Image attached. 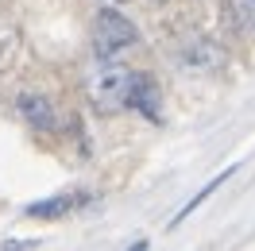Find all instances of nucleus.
<instances>
[{
  "mask_svg": "<svg viewBox=\"0 0 255 251\" xmlns=\"http://www.w3.org/2000/svg\"><path fill=\"white\" fill-rule=\"evenodd\" d=\"M139 43V31H135V23L124 16V12H116V8H101L93 19V54L101 62H109V58H120L124 50H131Z\"/></svg>",
  "mask_w": 255,
  "mask_h": 251,
  "instance_id": "f257e3e1",
  "label": "nucleus"
},
{
  "mask_svg": "<svg viewBox=\"0 0 255 251\" xmlns=\"http://www.w3.org/2000/svg\"><path fill=\"white\" fill-rule=\"evenodd\" d=\"M131 70L116 66V58L101 62V70L89 74V101H93L101 112H116L128 109V93H131Z\"/></svg>",
  "mask_w": 255,
  "mask_h": 251,
  "instance_id": "f03ea898",
  "label": "nucleus"
},
{
  "mask_svg": "<svg viewBox=\"0 0 255 251\" xmlns=\"http://www.w3.org/2000/svg\"><path fill=\"white\" fill-rule=\"evenodd\" d=\"M19 116H23V124L35 127V131H54V105H50L47 97L39 93H23L16 101Z\"/></svg>",
  "mask_w": 255,
  "mask_h": 251,
  "instance_id": "7ed1b4c3",
  "label": "nucleus"
},
{
  "mask_svg": "<svg viewBox=\"0 0 255 251\" xmlns=\"http://www.w3.org/2000/svg\"><path fill=\"white\" fill-rule=\"evenodd\" d=\"M85 201H89V193H58V197H47V201L27 205V217H35V220H58V217L74 213V209L85 205Z\"/></svg>",
  "mask_w": 255,
  "mask_h": 251,
  "instance_id": "20e7f679",
  "label": "nucleus"
},
{
  "mask_svg": "<svg viewBox=\"0 0 255 251\" xmlns=\"http://www.w3.org/2000/svg\"><path fill=\"white\" fill-rule=\"evenodd\" d=\"M128 109H135V112H143V116H151V120H159V85L147 78V74H135V78H131Z\"/></svg>",
  "mask_w": 255,
  "mask_h": 251,
  "instance_id": "39448f33",
  "label": "nucleus"
},
{
  "mask_svg": "<svg viewBox=\"0 0 255 251\" xmlns=\"http://www.w3.org/2000/svg\"><path fill=\"white\" fill-rule=\"evenodd\" d=\"M232 174H236V166H228V170H224V174H217V178H213V182H209V186L201 189V193H197V197H190V205H186V209H182V213H178V220H186V217H190V213H193V209H197V205L205 201V197H209V193H213V189H221L224 182H228V178H232Z\"/></svg>",
  "mask_w": 255,
  "mask_h": 251,
  "instance_id": "423d86ee",
  "label": "nucleus"
},
{
  "mask_svg": "<svg viewBox=\"0 0 255 251\" xmlns=\"http://www.w3.org/2000/svg\"><path fill=\"white\" fill-rule=\"evenodd\" d=\"M240 19L248 27H255V0H240Z\"/></svg>",
  "mask_w": 255,
  "mask_h": 251,
  "instance_id": "0eeeda50",
  "label": "nucleus"
},
{
  "mask_svg": "<svg viewBox=\"0 0 255 251\" xmlns=\"http://www.w3.org/2000/svg\"><path fill=\"white\" fill-rule=\"evenodd\" d=\"M128 251H147V244H143V240H139V244H131V248H128Z\"/></svg>",
  "mask_w": 255,
  "mask_h": 251,
  "instance_id": "6e6552de",
  "label": "nucleus"
}]
</instances>
